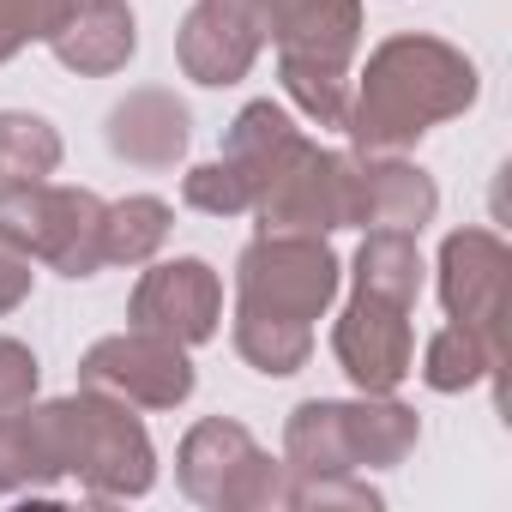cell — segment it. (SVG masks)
I'll list each match as a JSON object with an SVG mask.
<instances>
[{"label": "cell", "mask_w": 512, "mask_h": 512, "mask_svg": "<svg viewBox=\"0 0 512 512\" xmlns=\"http://www.w3.org/2000/svg\"><path fill=\"white\" fill-rule=\"evenodd\" d=\"M476 103V67L464 49L440 37H386L368 55L362 85L350 91L344 133L362 157H398L428 127L464 115Z\"/></svg>", "instance_id": "obj_1"}, {"label": "cell", "mask_w": 512, "mask_h": 512, "mask_svg": "<svg viewBox=\"0 0 512 512\" xmlns=\"http://www.w3.org/2000/svg\"><path fill=\"white\" fill-rule=\"evenodd\" d=\"M61 169V133L43 115H0V181H49Z\"/></svg>", "instance_id": "obj_23"}, {"label": "cell", "mask_w": 512, "mask_h": 512, "mask_svg": "<svg viewBox=\"0 0 512 512\" xmlns=\"http://www.w3.org/2000/svg\"><path fill=\"white\" fill-rule=\"evenodd\" d=\"M49 428H55L61 470L79 476L91 500H139L157 482V446L133 416V404L85 386L49 404Z\"/></svg>", "instance_id": "obj_2"}, {"label": "cell", "mask_w": 512, "mask_h": 512, "mask_svg": "<svg viewBox=\"0 0 512 512\" xmlns=\"http://www.w3.org/2000/svg\"><path fill=\"white\" fill-rule=\"evenodd\" d=\"M266 37L278 43V61L350 73V55L362 43V0H284Z\"/></svg>", "instance_id": "obj_12"}, {"label": "cell", "mask_w": 512, "mask_h": 512, "mask_svg": "<svg viewBox=\"0 0 512 512\" xmlns=\"http://www.w3.org/2000/svg\"><path fill=\"white\" fill-rule=\"evenodd\" d=\"M338 278H344V266L326 247V235H260L235 260V308L314 326L332 308Z\"/></svg>", "instance_id": "obj_5"}, {"label": "cell", "mask_w": 512, "mask_h": 512, "mask_svg": "<svg viewBox=\"0 0 512 512\" xmlns=\"http://www.w3.org/2000/svg\"><path fill=\"white\" fill-rule=\"evenodd\" d=\"M175 470H181V488L217 512H278L290 506V476H296L290 464L266 458L253 446V434L229 416H205L199 428H187Z\"/></svg>", "instance_id": "obj_4"}, {"label": "cell", "mask_w": 512, "mask_h": 512, "mask_svg": "<svg viewBox=\"0 0 512 512\" xmlns=\"http://www.w3.org/2000/svg\"><path fill=\"white\" fill-rule=\"evenodd\" d=\"M422 290V247L410 229H368L362 253H356V296H380L410 308Z\"/></svg>", "instance_id": "obj_19"}, {"label": "cell", "mask_w": 512, "mask_h": 512, "mask_svg": "<svg viewBox=\"0 0 512 512\" xmlns=\"http://www.w3.org/2000/svg\"><path fill=\"white\" fill-rule=\"evenodd\" d=\"M356 205V157L308 145L284 163V175L260 193V235H332Z\"/></svg>", "instance_id": "obj_7"}, {"label": "cell", "mask_w": 512, "mask_h": 512, "mask_svg": "<svg viewBox=\"0 0 512 512\" xmlns=\"http://www.w3.org/2000/svg\"><path fill=\"white\" fill-rule=\"evenodd\" d=\"M109 151L121 163H139V169H175L187 139H193V115L175 91H127L115 109H109V127H103Z\"/></svg>", "instance_id": "obj_13"}, {"label": "cell", "mask_w": 512, "mask_h": 512, "mask_svg": "<svg viewBox=\"0 0 512 512\" xmlns=\"http://www.w3.org/2000/svg\"><path fill=\"white\" fill-rule=\"evenodd\" d=\"M61 452H55V428H49V404H25L13 416H0V494H25V488H49L61 482Z\"/></svg>", "instance_id": "obj_18"}, {"label": "cell", "mask_w": 512, "mask_h": 512, "mask_svg": "<svg viewBox=\"0 0 512 512\" xmlns=\"http://www.w3.org/2000/svg\"><path fill=\"white\" fill-rule=\"evenodd\" d=\"M61 19V0H0V61H13L25 43H43Z\"/></svg>", "instance_id": "obj_26"}, {"label": "cell", "mask_w": 512, "mask_h": 512, "mask_svg": "<svg viewBox=\"0 0 512 512\" xmlns=\"http://www.w3.org/2000/svg\"><path fill=\"white\" fill-rule=\"evenodd\" d=\"M338 368L362 386V392H392L410 362H416V338H410V308L380 302V296H356L332 332Z\"/></svg>", "instance_id": "obj_10"}, {"label": "cell", "mask_w": 512, "mask_h": 512, "mask_svg": "<svg viewBox=\"0 0 512 512\" xmlns=\"http://www.w3.org/2000/svg\"><path fill=\"white\" fill-rule=\"evenodd\" d=\"M31 278H37V272H31V260L0 241V314H13V308L31 296Z\"/></svg>", "instance_id": "obj_28"}, {"label": "cell", "mask_w": 512, "mask_h": 512, "mask_svg": "<svg viewBox=\"0 0 512 512\" xmlns=\"http://www.w3.org/2000/svg\"><path fill=\"white\" fill-rule=\"evenodd\" d=\"M85 7H109V0H61V19H67V13H85ZM61 19H55V25H61Z\"/></svg>", "instance_id": "obj_30"}, {"label": "cell", "mask_w": 512, "mask_h": 512, "mask_svg": "<svg viewBox=\"0 0 512 512\" xmlns=\"http://www.w3.org/2000/svg\"><path fill=\"white\" fill-rule=\"evenodd\" d=\"M175 211L157 193H127L103 211V266H145L151 253L169 241Z\"/></svg>", "instance_id": "obj_22"}, {"label": "cell", "mask_w": 512, "mask_h": 512, "mask_svg": "<svg viewBox=\"0 0 512 512\" xmlns=\"http://www.w3.org/2000/svg\"><path fill=\"white\" fill-rule=\"evenodd\" d=\"M506 272L512 253L494 229H458L440 247V308L488 338L506 332Z\"/></svg>", "instance_id": "obj_8"}, {"label": "cell", "mask_w": 512, "mask_h": 512, "mask_svg": "<svg viewBox=\"0 0 512 512\" xmlns=\"http://www.w3.org/2000/svg\"><path fill=\"white\" fill-rule=\"evenodd\" d=\"M103 199L91 187L55 181H7L0 187V241L25 260L55 266L61 278L103 272Z\"/></svg>", "instance_id": "obj_3"}, {"label": "cell", "mask_w": 512, "mask_h": 512, "mask_svg": "<svg viewBox=\"0 0 512 512\" xmlns=\"http://www.w3.org/2000/svg\"><path fill=\"white\" fill-rule=\"evenodd\" d=\"M260 43H266V25L253 19L241 0H193L181 31H175L181 73L199 79V85H235V79H247V67L260 61Z\"/></svg>", "instance_id": "obj_11"}, {"label": "cell", "mask_w": 512, "mask_h": 512, "mask_svg": "<svg viewBox=\"0 0 512 512\" xmlns=\"http://www.w3.org/2000/svg\"><path fill=\"white\" fill-rule=\"evenodd\" d=\"M241 7H247L253 19H260V25L272 31V19H278V7H284V0H241Z\"/></svg>", "instance_id": "obj_29"}, {"label": "cell", "mask_w": 512, "mask_h": 512, "mask_svg": "<svg viewBox=\"0 0 512 512\" xmlns=\"http://www.w3.org/2000/svg\"><path fill=\"white\" fill-rule=\"evenodd\" d=\"M181 199L193 205V211H205V217H241V211H253V193H247V181L217 157V163H199V169H187V181H181Z\"/></svg>", "instance_id": "obj_25"}, {"label": "cell", "mask_w": 512, "mask_h": 512, "mask_svg": "<svg viewBox=\"0 0 512 512\" xmlns=\"http://www.w3.org/2000/svg\"><path fill=\"white\" fill-rule=\"evenodd\" d=\"M290 506L296 512H374L380 494L356 482V470H326V476H290Z\"/></svg>", "instance_id": "obj_24"}, {"label": "cell", "mask_w": 512, "mask_h": 512, "mask_svg": "<svg viewBox=\"0 0 512 512\" xmlns=\"http://www.w3.org/2000/svg\"><path fill=\"white\" fill-rule=\"evenodd\" d=\"M338 428H344V452H350V470H392L416 452L422 440V422L410 404H398L392 392H362L350 404H338Z\"/></svg>", "instance_id": "obj_16"}, {"label": "cell", "mask_w": 512, "mask_h": 512, "mask_svg": "<svg viewBox=\"0 0 512 512\" xmlns=\"http://www.w3.org/2000/svg\"><path fill=\"white\" fill-rule=\"evenodd\" d=\"M127 320L145 332H163L175 344H205V338H217V320H223V284L205 260L151 266L127 302Z\"/></svg>", "instance_id": "obj_9"}, {"label": "cell", "mask_w": 512, "mask_h": 512, "mask_svg": "<svg viewBox=\"0 0 512 512\" xmlns=\"http://www.w3.org/2000/svg\"><path fill=\"white\" fill-rule=\"evenodd\" d=\"M440 205V187L428 169L404 163V157H356V205L350 223L362 229H422Z\"/></svg>", "instance_id": "obj_14"}, {"label": "cell", "mask_w": 512, "mask_h": 512, "mask_svg": "<svg viewBox=\"0 0 512 512\" xmlns=\"http://www.w3.org/2000/svg\"><path fill=\"white\" fill-rule=\"evenodd\" d=\"M235 350L247 368H260L272 380L308 368L314 356V326L302 320H284V314H253V308H235Z\"/></svg>", "instance_id": "obj_20"}, {"label": "cell", "mask_w": 512, "mask_h": 512, "mask_svg": "<svg viewBox=\"0 0 512 512\" xmlns=\"http://www.w3.org/2000/svg\"><path fill=\"white\" fill-rule=\"evenodd\" d=\"M302 151V127L278 109V103H247L235 121H229V139H223V163L247 181L253 205H260V193L284 175V163Z\"/></svg>", "instance_id": "obj_17"}, {"label": "cell", "mask_w": 512, "mask_h": 512, "mask_svg": "<svg viewBox=\"0 0 512 512\" xmlns=\"http://www.w3.org/2000/svg\"><path fill=\"white\" fill-rule=\"evenodd\" d=\"M43 43L55 49V61H61L67 73H91V79H103V73H121V67L133 61V49H139L133 7H127V0H109V7L67 13V19H61V25H55Z\"/></svg>", "instance_id": "obj_15"}, {"label": "cell", "mask_w": 512, "mask_h": 512, "mask_svg": "<svg viewBox=\"0 0 512 512\" xmlns=\"http://www.w3.org/2000/svg\"><path fill=\"white\" fill-rule=\"evenodd\" d=\"M37 398V356L19 338H0V416H13Z\"/></svg>", "instance_id": "obj_27"}, {"label": "cell", "mask_w": 512, "mask_h": 512, "mask_svg": "<svg viewBox=\"0 0 512 512\" xmlns=\"http://www.w3.org/2000/svg\"><path fill=\"white\" fill-rule=\"evenodd\" d=\"M500 368V338L476 332V326H440L422 350V380L434 392H470L476 380H488Z\"/></svg>", "instance_id": "obj_21"}, {"label": "cell", "mask_w": 512, "mask_h": 512, "mask_svg": "<svg viewBox=\"0 0 512 512\" xmlns=\"http://www.w3.org/2000/svg\"><path fill=\"white\" fill-rule=\"evenodd\" d=\"M79 386H97V392H109L121 404H139V410H175L193 392V362H187V344L133 326V332L97 338L85 350Z\"/></svg>", "instance_id": "obj_6"}]
</instances>
